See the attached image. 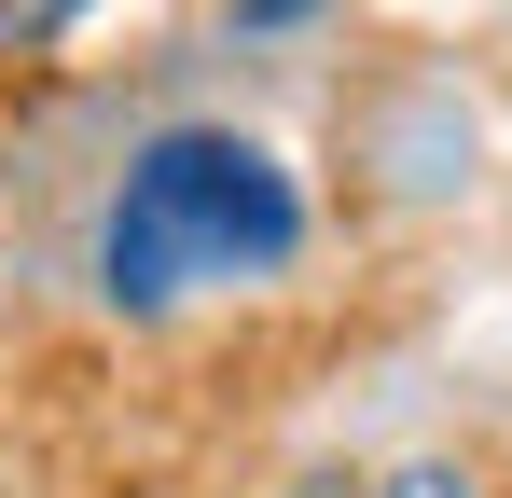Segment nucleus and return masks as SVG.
Wrapping results in <instances>:
<instances>
[{
  "instance_id": "nucleus-2",
  "label": "nucleus",
  "mask_w": 512,
  "mask_h": 498,
  "mask_svg": "<svg viewBox=\"0 0 512 498\" xmlns=\"http://www.w3.org/2000/svg\"><path fill=\"white\" fill-rule=\"evenodd\" d=\"M97 0H0V56H42V42H70Z\"/></svg>"
},
{
  "instance_id": "nucleus-5",
  "label": "nucleus",
  "mask_w": 512,
  "mask_h": 498,
  "mask_svg": "<svg viewBox=\"0 0 512 498\" xmlns=\"http://www.w3.org/2000/svg\"><path fill=\"white\" fill-rule=\"evenodd\" d=\"M291 498H374V485H346V471H305V485H291Z\"/></svg>"
},
{
  "instance_id": "nucleus-4",
  "label": "nucleus",
  "mask_w": 512,
  "mask_h": 498,
  "mask_svg": "<svg viewBox=\"0 0 512 498\" xmlns=\"http://www.w3.org/2000/svg\"><path fill=\"white\" fill-rule=\"evenodd\" d=\"M222 14H236V42H277V28H305L319 0H222Z\"/></svg>"
},
{
  "instance_id": "nucleus-1",
  "label": "nucleus",
  "mask_w": 512,
  "mask_h": 498,
  "mask_svg": "<svg viewBox=\"0 0 512 498\" xmlns=\"http://www.w3.org/2000/svg\"><path fill=\"white\" fill-rule=\"evenodd\" d=\"M291 263H305V180L236 125L139 139L97 208V305L111 319H180L194 291H250Z\"/></svg>"
},
{
  "instance_id": "nucleus-3",
  "label": "nucleus",
  "mask_w": 512,
  "mask_h": 498,
  "mask_svg": "<svg viewBox=\"0 0 512 498\" xmlns=\"http://www.w3.org/2000/svg\"><path fill=\"white\" fill-rule=\"evenodd\" d=\"M374 498H485V485H471L457 457H416V471H388V485H374Z\"/></svg>"
}]
</instances>
